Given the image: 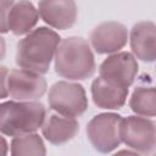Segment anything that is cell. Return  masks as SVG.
<instances>
[{
    "instance_id": "cell-1",
    "label": "cell",
    "mask_w": 156,
    "mask_h": 156,
    "mask_svg": "<svg viewBox=\"0 0 156 156\" xmlns=\"http://www.w3.org/2000/svg\"><path fill=\"white\" fill-rule=\"evenodd\" d=\"M60 41L61 37L54 29L48 27L34 28L17 44V66L39 74H46Z\"/></svg>"
},
{
    "instance_id": "cell-2",
    "label": "cell",
    "mask_w": 156,
    "mask_h": 156,
    "mask_svg": "<svg viewBox=\"0 0 156 156\" xmlns=\"http://www.w3.org/2000/svg\"><path fill=\"white\" fill-rule=\"evenodd\" d=\"M55 72L68 80H84L90 78L96 63L90 44L82 37L61 39L54 57Z\"/></svg>"
},
{
    "instance_id": "cell-3",
    "label": "cell",
    "mask_w": 156,
    "mask_h": 156,
    "mask_svg": "<svg viewBox=\"0 0 156 156\" xmlns=\"http://www.w3.org/2000/svg\"><path fill=\"white\" fill-rule=\"evenodd\" d=\"M46 116L45 106L35 100H11L0 104V133L18 136L37 132Z\"/></svg>"
},
{
    "instance_id": "cell-4",
    "label": "cell",
    "mask_w": 156,
    "mask_h": 156,
    "mask_svg": "<svg viewBox=\"0 0 156 156\" xmlns=\"http://www.w3.org/2000/svg\"><path fill=\"white\" fill-rule=\"evenodd\" d=\"M119 138L121 143L136 154H154L156 146L155 122L149 117L139 115L122 117L119 123Z\"/></svg>"
},
{
    "instance_id": "cell-5",
    "label": "cell",
    "mask_w": 156,
    "mask_h": 156,
    "mask_svg": "<svg viewBox=\"0 0 156 156\" xmlns=\"http://www.w3.org/2000/svg\"><path fill=\"white\" fill-rule=\"evenodd\" d=\"M49 107L67 117H79L88 110V98L83 85L60 80L51 85L48 94Z\"/></svg>"
},
{
    "instance_id": "cell-6",
    "label": "cell",
    "mask_w": 156,
    "mask_h": 156,
    "mask_svg": "<svg viewBox=\"0 0 156 156\" xmlns=\"http://www.w3.org/2000/svg\"><path fill=\"white\" fill-rule=\"evenodd\" d=\"M122 116L105 112L94 116L87 124V136L93 147L101 154H110L121 145L119 123Z\"/></svg>"
},
{
    "instance_id": "cell-7",
    "label": "cell",
    "mask_w": 156,
    "mask_h": 156,
    "mask_svg": "<svg viewBox=\"0 0 156 156\" xmlns=\"http://www.w3.org/2000/svg\"><path fill=\"white\" fill-rule=\"evenodd\" d=\"M139 71V65L132 52L118 51L110 54L99 66V76L115 84L129 88Z\"/></svg>"
},
{
    "instance_id": "cell-8",
    "label": "cell",
    "mask_w": 156,
    "mask_h": 156,
    "mask_svg": "<svg viewBox=\"0 0 156 156\" xmlns=\"http://www.w3.org/2000/svg\"><path fill=\"white\" fill-rule=\"evenodd\" d=\"M48 89V84L43 74L16 68L9 71L7 91L10 98L20 101H32L40 99Z\"/></svg>"
},
{
    "instance_id": "cell-9",
    "label": "cell",
    "mask_w": 156,
    "mask_h": 156,
    "mask_svg": "<svg viewBox=\"0 0 156 156\" xmlns=\"http://www.w3.org/2000/svg\"><path fill=\"white\" fill-rule=\"evenodd\" d=\"M128 33L127 27L119 22H102L91 30L90 46L100 55L118 52L127 45Z\"/></svg>"
},
{
    "instance_id": "cell-10",
    "label": "cell",
    "mask_w": 156,
    "mask_h": 156,
    "mask_svg": "<svg viewBox=\"0 0 156 156\" xmlns=\"http://www.w3.org/2000/svg\"><path fill=\"white\" fill-rule=\"evenodd\" d=\"M38 13L49 27L66 30L76 23L78 7L74 0H40Z\"/></svg>"
},
{
    "instance_id": "cell-11",
    "label": "cell",
    "mask_w": 156,
    "mask_h": 156,
    "mask_svg": "<svg viewBox=\"0 0 156 156\" xmlns=\"http://www.w3.org/2000/svg\"><path fill=\"white\" fill-rule=\"evenodd\" d=\"M132 54L143 62H154L156 58V26L152 21L138 22L128 33Z\"/></svg>"
},
{
    "instance_id": "cell-12",
    "label": "cell",
    "mask_w": 156,
    "mask_h": 156,
    "mask_svg": "<svg viewBox=\"0 0 156 156\" xmlns=\"http://www.w3.org/2000/svg\"><path fill=\"white\" fill-rule=\"evenodd\" d=\"M43 136L54 145H61L72 140L79 130V123L73 117H67L57 112L46 113L40 127Z\"/></svg>"
},
{
    "instance_id": "cell-13",
    "label": "cell",
    "mask_w": 156,
    "mask_h": 156,
    "mask_svg": "<svg viewBox=\"0 0 156 156\" xmlns=\"http://www.w3.org/2000/svg\"><path fill=\"white\" fill-rule=\"evenodd\" d=\"M91 98L94 104L102 110H118L124 106L129 88L108 82L100 76L91 83Z\"/></svg>"
},
{
    "instance_id": "cell-14",
    "label": "cell",
    "mask_w": 156,
    "mask_h": 156,
    "mask_svg": "<svg viewBox=\"0 0 156 156\" xmlns=\"http://www.w3.org/2000/svg\"><path fill=\"white\" fill-rule=\"evenodd\" d=\"M39 21L38 9L29 0L15 1L7 17V28L15 35H26L32 32Z\"/></svg>"
},
{
    "instance_id": "cell-15",
    "label": "cell",
    "mask_w": 156,
    "mask_h": 156,
    "mask_svg": "<svg viewBox=\"0 0 156 156\" xmlns=\"http://www.w3.org/2000/svg\"><path fill=\"white\" fill-rule=\"evenodd\" d=\"M129 107L135 115L154 117L156 115V95L154 87H136L129 99Z\"/></svg>"
},
{
    "instance_id": "cell-16",
    "label": "cell",
    "mask_w": 156,
    "mask_h": 156,
    "mask_svg": "<svg viewBox=\"0 0 156 156\" xmlns=\"http://www.w3.org/2000/svg\"><path fill=\"white\" fill-rule=\"evenodd\" d=\"M10 149H11V155L13 156H21V155L41 156L46 154L43 138L35 132L13 136V139L11 140Z\"/></svg>"
},
{
    "instance_id": "cell-17",
    "label": "cell",
    "mask_w": 156,
    "mask_h": 156,
    "mask_svg": "<svg viewBox=\"0 0 156 156\" xmlns=\"http://www.w3.org/2000/svg\"><path fill=\"white\" fill-rule=\"evenodd\" d=\"M13 2L15 0H0V34H5L9 32L7 17Z\"/></svg>"
},
{
    "instance_id": "cell-18",
    "label": "cell",
    "mask_w": 156,
    "mask_h": 156,
    "mask_svg": "<svg viewBox=\"0 0 156 156\" xmlns=\"http://www.w3.org/2000/svg\"><path fill=\"white\" fill-rule=\"evenodd\" d=\"M7 76L9 69L5 66H0V100L9 96L7 91Z\"/></svg>"
},
{
    "instance_id": "cell-19",
    "label": "cell",
    "mask_w": 156,
    "mask_h": 156,
    "mask_svg": "<svg viewBox=\"0 0 156 156\" xmlns=\"http://www.w3.org/2000/svg\"><path fill=\"white\" fill-rule=\"evenodd\" d=\"M6 55V44H5V39L0 35V61L5 57Z\"/></svg>"
}]
</instances>
